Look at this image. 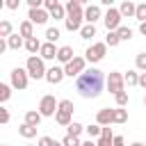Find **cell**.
Here are the masks:
<instances>
[{
  "instance_id": "cell-19",
  "label": "cell",
  "mask_w": 146,
  "mask_h": 146,
  "mask_svg": "<svg viewBox=\"0 0 146 146\" xmlns=\"http://www.w3.org/2000/svg\"><path fill=\"white\" fill-rule=\"evenodd\" d=\"M41 46H43V43H41L36 36L25 39V50H27V52H32V55H34V52H39V50H41Z\"/></svg>"
},
{
  "instance_id": "cell-51",
  "label": "cell",
  "mask_w": 146,
  "mask_h": 146,
  "mask_svg": "<svg viewBox=\"0 0 146 146\" xmlns=\"http://www.w3.org/2000/svg\"><path fill=\"white\" fill-rule=\"evenodd\" d=\"M130 146H144V144H141V141H132Z\"/></svg>"
},
{
  "instance_id": "cell-28",
  "label": "cell",
  "mask_w": 146,
  "mask_h": 146,
  "mask_svg": "<svg viewBox=\"0 0 146 146\" xmlns=\"http://www.w3.org/2000/svg\"><path fill=\"white\" fill-rule=\"evenodd\" d=\"M84 132L89 135V139H94V137H100V132H103V125H98V123H94V125H87V128H84Z\"/></svg>"
},
{
  "instance_id": "cell-42",
  "label": "cell",
  "mask_w": 146,
  "mask_h": 146,
  "mask_svg": "<svg viewBox=\"0 0 146 146\" xmlns=\"http://www.w3.org/2000/svg\"><path fill=\"white\" fill-rule=\"evenodd\" d=\"M100 137H105V139H114V135H112V128H110V125H103V132H100Z\"/></svg>"
},
{
  "instance_id": "cell-46",
  "label": "cell",
  "mask_w": 146,
  "mask_h": 146,
  "mask_svg": "<svg viewBox=\"0 0 146 146\" xmlns=\"http://www.w3.org/2000/svg\"><path fill=\"white\" fill-rule=\"evenodd\" d=\"M112 144H114V146H123V144H125V139H123L121 135H116V137L112 139Z\"/></svg>"
},
{
  "instance_id": "cell-7",
  "label": "cell",
  "mask_w": 146,
  "mask_h": 146,
  "mask_svg": "<svg viewBox=\"0 0 146 146\" xmlns=\"http://www.w3.org/2000/svg\"><path fill=\"white\" fill-rule=\"evenodd\" d=\"M121 11L119 9H114V7H110L107 11H105V16H103V23H105V27H107V32H114V30H119L121 27Z\"/></svg>"
},
{
  "instance_id": "cell-32",
  "label": "cell",
  "mask_w": 146,
  "mask_h": 146,
  "mask_svg": "<svg viewBox=\"0 0 146 146\" xmlns=\"http://www.w3.org/2000/svg\"><path fill=\"white\" fill-rule=\"evenodd\" d=\"M135 18H137L139 23H146V2H139V5H137V14H135Z\"/></svg>"
},
{
  "instance_id": "cell-38",
  "label": "cell",
  "mask_w": 146,
  "mask_h": 146,
  "mask_svg": "<svg viewBox=\"0 0 146 146\" xmlns=\"http://www.w3.org/2000/svg\"><path fill=\"white\" fill-rule=\"evenodd\" d=\"M114 98H116V105H119V107H125L128 100H130V98H128V91H119Z\"/></svg>"
},
{
  "instance_id": "cell-43",
  "label": "cell",
  "mask_w": 146,
  "mask_h": 146,
  "mask_svg": "<svg viewBox=\"0 0 146 146\" xmlns=\"http://www.w3.org/2000/svg\"><path fill=\"white\" fill-rule=\"evenodd\" d=\"M27 5H30V9H39V7H43V0H25Z\"/></svg>"
},
{
  "instance_id": "cell-45",
  "label": "cell",
  "mask_w": 146,
  "mask_h": 146,
  "mask_svg": "<svg viewBox=\"0 0 146 146\" xmlns=\"http://www.w3.org/2000/svg\"><path fill=\"white\" fill-rule=\"evenodd\" d=\"M98 146H114L112 144V139H105V137H98V141H96Z\"/></svg>"
},
{
  "instance_id": "cell-48",
  "label": "cell",
  "mask_w": 146,
  "mask_h": 146,
  "mask_svg": "<svg viewBox=\"0 0 146 146\" xmlns=\"http://www.w3.org/2000/svg\"><path fill=\"white\" fill-rule=\"evenodd\" d=\"M139 32H141V34L146 36V23H139Z\"/></svg>"
},
{
  "instance_id": "cell-49",
  "label": "cell",
  "mask_w": 146,
  "mask_h": 146,
  "mask_svg": "<svg viewBox=\"0 0 146 146\" xmlns=\"http://www.w3.org/2000/svg\"><path fill=\"white\" fill-rule=\"evenodd\" d=\"M82 146H98L96 141H91V139H87V141H82Z\"/></svg>"
},
{
  "instance_id": "cell-1",
  "label": "cell",
  "mask_w": 146,
  "mask_h": 146,
  "mask_svg": "<svg viewBox=\"0 0 146 146\" xmlns=\"http://www.w3.org/2000/svg\"><path fill=\"white\" fill-rule=\"evenodd\" d=\"M105 82H107V80H105L103 71H98V68H87L84 73L78 75L75 89H78V94H80L82 98H96V96L103 91Z\"/></svg>"
},
{
  "instance_id": "cell-15",
  "label": "cell",
  "mask_w": 146,
  "mask_h": 146,
  "mask_svg": "<svg viewBox=\"0 0 146 146\" xmlns=\"http://www.w3.org/2000/svg\"><path fill=\"white\" fill-rule=\"evenodd\" d=\"M119 11H121V16H123V18H130V16H135V14H137V5H135L132 0H123V2H121V7H119Z\"/></svg>"
},
{
  "instance_id": "cell-8",
  "label": "cell",
  "mask_w": 146,
  "mask_h": 146,
  "mask_svg": "<svg viewBox=\"0 0 146 146\" xmlns=\"http://www.w3.org/2000/svg\"><path fill=\"white\" fill-rule=\"evenodd\" d=\"M57 110H59V100H55V96L46 94V96L41 98V103H39V112H41L43 116H55Z\"/></svg>"
},
{
  "instance_id": "cell-44",
  "label": "cell",
  "mask_w": 146,
  "mask_h": 146,
  "mask_svg": "<svg viewBox=\"0 0 146 146\" xmlns=\"http://www.w3.org/2000/svg\"><path fill=\"white\" fill-rule=\"evenodd\" d=\"M5 5H7V9H18L21 0H5Z\"/></svg>"
},
{
  "instance_id": "cell-33",
  "label": "cell",
  "mask_w": 146,
  "mask_h": 146,
  "mask_svg": "<svg viewBox=\"0 0 146 146\" xmlns=\"http://www.w3.org/2000/svg\"><path fill=\"white\" fill-rule=\"evenodd\" d=\"M135 66H137V71H144L146 73V52H139L135 57Z\"/></svg>"
},
{
  "instance_id": "cell-9",
  "label": "cell",
  "mask_w": 146,
  "mask_h": 146,
  "mask_svg": "<svg viewBox=\"0 0 146 146\" xmlns=\"http://www.w3.org/2000/svg\"><path fill=\"white\" fill-rule=\"evenodd\" d=\"M84 66H87V59L75 55V57H73V59H71V62L64 66V73H66L68 78H78L80 73H84Z\"/></svg>"
},
{
  "instance_id": "cell-39",
  "label": "cell",
  "mask_w": 146,
  "mask_h": 146,
  "mask_svg": "<svg viewBox=\"0 0 146 146\" xmlns=\"http://www.w3.org/2000/svg\"><path fill=\"white\" fill-rule=\"evenodd\" d=\"M59 110H64V112H71V114H73V100H68V98L59 100Z\"/></svg>"
},
{
  "instance_id": "cell-29",
  "label": "cell",
  "mask_w": 146,
  "mask_h": 146,
  "mask_svg": "<svg viewBox=\"0 0 146 146\" xmlns=\"http://www.w3.org/2000/svg\"><path fill=\"white\" fill-rule=\"evenodd\" d=\"M0 36L2 39H9L11 36V23L9 21H0Z\"/></svg>"
},
{
  "instance_id": "cell-4",
  "label": "cell",
  "mask_w": 146,
  "mask_h": 146,
  "mask_svg": "<svg viewBox=\"0 0 146 146\" xmlns=\"http://www.w3.org/2000/svg\"><path fill=\"white\" fill-rule=\"evenodd\" d=\"M105 52H107V43H105V41H98V43H94V46H89V48H87L84 59H87V62H91V64H98V62L105 57Z\"/></svg>"
},
{
  "instance_id": "cell-22",
  "label": "cell",
  "mask_w": 146,
  "mask_h": 146,
  "mask_svg": "<svg viewBox=\"0 0 146 146\" xmlns=\"http://www.w3.org/2000/svg\"><path fill=\"white\" fill-rule=\"evenodd\" d=\"M7 46H9L11 50H18V48H23V46H25V41H23V36H18V34H11V36L7 39Z\"/></svg>"
},
{
  "instance_id": "cell-54",
  "label": "cell",
  "mask_w": 146,
  "mask_h": 146,
  "mask_svg": "<svg viewBox=\"0 0 146 146\" xmlns=\"http://www.w3.org/2000/svg\"><path fill=\"white\" fill-rule=\"evenodd\" d=\"M144 105H146V96H144Z\"/></svg>"
},
{
  "instance_id": "cell-35",
  "label": "cell",
  "mask_w": 146,
  "mask_h": 146,
  "mask_svg": "<svg viewBox=\"0 0 146 146\" xmlns=\"http://www.w3.org/2000/svg\"><path fill=\"white\" fill-rule=\"evenodd\" d=\"M62 144H64V146H82L80 137H73V135H66V137L62 139Z\"/></svg>"
},
{
  "instance_id": "cell-14",
  "label": "cell",
  "mask_w": 146,
  "mask_h": 146,
  "mask_svg": "<svg viewBox=\"0 0 146 146\" xmlns=\"http://www.w3.org/2000/svg\"><path fill=\"white\" fill-rule=\"evenodd\" d=\"M73 57H75V55H73V48H71V46H62V48L57 50V62L64 64V66H66Z\"/></svg>"
},
{
  "instance_id": "cell-55",
  "label": "cell",
  "mask_w": 146,
  "mask_h": 146,
  "mask_svg": "<svg viewBox=\"0 0 146 146\" xmlns=\"http://www.w3.org/2000/svg\"><path fill=\"white\" fill-rule=\"evenodd\" d=\"M2 146H7V144H2Z\"/></svg>"
},
{
  "instance_id": "cell-23",
  "label": "cell",
  "mask_w": 146,
  "mask_h": 146,
  "mask_svg": "<svg viewBox=\"0 0 146 146\" xmlns=\"http://www.w3.org/2000/svg\"><path fill=\"white\" fill-rule=\"evenodd\" d=\"M80 36H82V39H91V36H96V25H94V23H87V25H82V30H80Z\"/></svg>"
},
{
  "instance_id": "cell-50",
  "label": "cell",
  "mask_w": 146,
  "mask_h": 146,
  "mask_svg": "<svg viewBox=\"0 0 146 146\" xmlns=\"http://www.w3.org/2000/svg\"><path fill=\"white\" fill-rule=\"evenodd\" d=\"M112 2L114 0H100V5H107V7H112Z\"/></svg>"
},
{
  "instance_id": "cell-21",
  "label": "cell",
  "mask_w": 146,
  "mask_h": 146,
  "mask_svg": "<svg viewBox=\"0 0 146 146\" xmlns=\"http://www.w3.org/2000/svg\"><path fill=\"white\" fill-rule=\"evenodd\" d=\"M55 121H57L59 125H71V123H73V121H71V112H64V110H57Z\"/></svg>"
},
{
  "instance_id": "cell-6",
  "label": "cell",
  "mask_w": 146,
  "mask_h": 146,
  "mask_svg": "<svg viewBox=\"0 0 146 146\" xmlns=\"http://www.w3.org/2000/svg\"><path fill=\"white\" fill-rule=\"evenodd\" d=\"M105 87H107V91L110 94H119V91H123V87H125V78H123V73H119V71H112L110 75H107V82H105Z\"/></svg>"
},
{
  "instance_id": "cell-10",
  "label": "cell",
  "mask_w": 146,
  "mask_h": 146,
  "mask_svg": "<svg viewBox=\"0 0 146 146\" xmlns=\"http://www.w3.org/2000/svg\"><path fill=\"white\" fill-rule=\"evenodd\" d=\"M27 18H30L34 25H43V23H48V18H50V11H48V9H43V7H39V9H30Z\"/></svg>"
},
{
  "instance_id": "cell-27",
  "label": "cell",
  "mask_w": 146,
  "mask_h": 146,
  "mask_svg": "<svg viewBox=\"0 0 146 146\" xmlns=\"http://www.w3.org/2000/svg\"><path fill=\"white\" fill-rule=\"evenodd\" d=\"M68 128V135H73V137H80L82 132H84V125L82 123H78V121H73L71 125H66Z\"/></svg>"
},
{
  "instance_id": "cell-2",
  "label": "cell",
  "mask_w": 146,
  "mask_h": 146,
  "mask_svg": "<svg viewBox=\"0 0 146 146\" xmlns=\"http://www.w3.org/2000/svg\"><path fill=\"white\" fill-rule=\"evenodd\" d=\"M82 21H84V9L78 0H68L66 2V18L64 25L68 32H80L82 30Z\"/></svg>"
},
{
  "instance_id": "cell-56",
  "label": "cell",
  "mask_w": 146,
  "mask_h": 146,
  "mask_svg": "<svg viewBox=\"0 0 146 146\" xmlns=\"http://www.w3.org/2000/svg\"><path fill=\"white\" fill-rule=\"evenodd\" d=\"M144 146H146V144H144Z\"/></svg>"
},
{
  "instance_id": "cell-5",
  "label": "cell",
  "mask_w": 146,
  "mask_h": 146,
  "mask_svg": "<svg viewBox=\"0 0 146 146\" xmlns=\"http://www.w3.org/2000/svg\"><path fill=\"white\" fill-rule=\"evenodd\" d=\"M27 82H30V73H27V68L16 66V68L11 71V87L18 89V91H23V89H27Z\"/></svg>"
},
{
  "instance_id": "cell-20",
  "label": "cell",
  "mask_w": 146,
  "mask_h": 146,
  "mask_svg": "<svg viewBox=\"0 0 146 146\" xmlns=\"http://www.w3.org/2000/svg\"><path fill=\"white\" fill-rule=\"evenodd\" d=\"M18 135H21V137H25V139H32V137H36V128L23 121V125L18 128Z\"/></svg>"
},
{
  "instance_id": "cell-17",
  "label": "cell",
  "mask_w": 146,
  "mask_h": 146,
  "mask_svg": "<svg viewBox=\"0 0 146 146\" xmlns=\"http://www.w3.org/2000/svg\"><path fill=\"white\" fill-rule=\"evenodd\" d=\"M18 34H21L23 39L34 36V23H32V21H23V23L18 25Z\"/></svg>"
},
{
  "instance_id": "cell-3",
  "label": "cell",
  "mask_w": 146,
  "mask_h": 146,
  "mask_svg": "<svg viewBox=\"0 0 146 146\" xmlns=\"http://www.w3.org/2000/svg\"><path fill=\"white\" fill-rule=\"evenodd\" d=\"M25 68H27V73H30V78H34V80H41V78H46V66H43V59L41 57H36V55H30L27 57V64H25Z\"/></svg>"
},
{
  "instance_id": "cell-18",
  "label": "cell",
  "mask_w": 146,
  "mask_h": 146,
  "mask_svg": "<svg viewBox=\"0 0 146 146\" xmlns=\"http://www.w3.org/2000/svg\"><path fill=\"white\" fill-rule=\"evenodd\" d=\"M41 119H43V114H41V112H36V110L25 112V123H30V125H34V128H39Z\"/></svg>"
},
{
  "instance_id": "cell-53",
  "label": "cell",
  "mask_w": 146,
  "mask_h": 146,
  "mask_svg": "<svg viewBox=\"0 0 146 146\" xmlns=\"http://www.w3.org/2000/svg\"><path fill=\"white\" fill-rule=\"evenodd\" d=\"M25 146H34V144H25Z\"/></svg>"
},
{
  "instance_id": "cell-41",
  "label": "cell",
  "mask_w": 146,
  "mask_h": 146,
  "mask_svg": "<svg viewBox=\"0 0 146 146\" xmlns=\"http://www.w3.org/2000/svg\"><path fill=\"white\" fill-rule=\"evenodd\" d=\"M57 5H59V0H43V9H48V11H52Z\"/></svg>"
},
{
  "instance_id": "cell-52",
  "label": "cell",
  "mask_w": 146,
  "mask_h": 146,
  "mask_svg": "<svg viewBox=\"0 0 146 146\" xmlns=\"http://www.w3.org/2000/svg\"><path fill=\"white\" fill-rule=\"evenodd\" d=\"M78 2H80V5H87V2H89V0H78Z\"/></svg>"
},
{
  "instance_id": "cell-37",
  "label": "cell",
  "mask_w": 146,
  "mask_h": 146,
  "mask_svg": "<svg viewBox=\"0 0 146 146\" xmlns=\"http://www.w3.org/2000/svg\"><path fill=\"white\" fill-rule=\"evenodd\" d=\"M46 39H48L50 43H55V41L59 39V30H57V27H48V30H46Z\"/></svg>"
},
{
  "instance_id": "cell-12",
  "label": "cell",
  "mask_w": 146,
  "mask_h": 146,
  "mask_svg": "<svg viewBox=\"0 0 146 146\" xmlns=\"http://www.w3.org/2000/svg\"><path fill=\"white\" fill-rule=\"evenodd\" d=\"M96 123H98V125H110V123H114V110H110V107L98 110V114H96Z\"/></svg>"
},
{
  "instance_id": "cell-36",
  "label": "cell",
  "mask_w": 146,
  "mask_h": 146,
  "mask_svg": "<svg viewBox=\"0 0 146 146\" xmlns=\"http://www.w3.org/2000/svg\"><path fill=\"white\" fill-rule=\"evenodd\" d=\"M36 146H64L62 141H55L52 137H41L39 141H36Z\"/></svg>"
},
{
  "instance_id": "cell-25",
  "label": "cell",
  "mask_w": 146,
  "mask_h": 146,
  "mask_svg": "<svg viewBox=\"0 0 146 146\" xmlns=\"http://www.w3.org/2000/svg\"><path fill=\"white\" fill-rule=\"evenodd\" d=\"M105 43H107L110 48L119 46V43H121V39H119V32H116V30H114V32H107V36H105Z\"/></svg>"
},
{
  "instance_id": "cell-24",
  "label": "cell",
  "mask_w": 146,
  "mask_h": 146,
  "mask_svg": "<svg viewBox=\"0 0 146 146\" xmlns=\"http://www.w3.org/2000/svg\"><path fill=\"white\" fill-rule=\"evenodd\" d=\"M123 78H125V84L128 87H137L139 84V73L137 71H128V73H123Z\"/></svg>"
},
{
  "instance_id": "cell-47",
  "label": "cell",
  "mask_w": 146,
  "mask_h": 146,
  "mask_svg": "<svg viewBox=\"0 0 146 146\" xmlns=\"http://www.w3.org/2000/svg\"><path fill=\"white\" fill-rule=\"evenodd\" d=\"M139 87L146 89V73H139Z\"/></svg>"
},
{
  "instance_id": "cell-26",
  "label": "cell",
  "mask_w": 146,
  "mask_h": 146,
  "mask_svg": "<svg viewBox=\"0 0 146 146\" xmlns=\"http://www.w3.org/2000/svg\"><path fill=\"white\" fill-rule=\"evenodd\" d=\"M125 121H128V110L116 107L114 110V123H125Z\"/></svg>"
},
{
  "instance_id": "cell-34",
  "label": "cell",
  "mask_w": 146,
  "mask_h": 146,
  "mask_svg": "<svg viewBox=\"0 0 146 146\" xmlns=\"http://www.w3.org/2000/svg\"><path fill=\"white\" fill-rule=\"evenodd\" d=\"M66 16V7H62V5H57L52 11H50V18H55V21H59V18H64Z\"/></svg>"
},
{
  "instance_id": "cell-30",
  "label": "cell",
  "mask_w": 146,
  "mask_h": 146,
  "mask_svg": "<svg viewBox=\"0 0 146 146\" xmlns=\"http://www.w3.org/2000/svg\"><path fill=\"white\" fill-rule=\"evenodd\" d=\"M116 32H119V39H121V41H130V39H132V30L125 27V25H121Z\"/></svg>"
},
{
  "instance_id": "cell-13",
  "label": "cell",
  "mask_w": 146,
  "mask_h": 146,
  "mask_svg": "<svg viewBox=\"0 0 146 146\" xmlns=\"http://www.w3.org/2000/svg\"><path fill=\"white\" fill-rule=\"evenodd\" d=\"M57 50H59V48H55V43L46 41V43L41 46V50H39V57H41V59H57Z\"/></svg>"
},
{
  "instance_id": "cell-31",
  "label": "cell",
  "mask_w": 146,
  "mask_h": 146,
  "mask_svg": "<svg viewBox=\"0 0 146 146\" xmlns=\"http://www.w3.org/2000/svg\"><path fill=\"white\" fill-rule=\"evenodd\" d=\"M11 96V84H0V103H7Z\"/></svg>"
},
{
  "instance_id": "cell-40",
  "label": "cell",
  "mask_w": 146,
  "mask_h": 146,
  "mask_svg": "<svg viewBox=\"0 0 146 146\" xmlns=\"http://www.w3.org/2000/svg\"><path fill=\"white\" fill-rule=\"evenodd\" d=\"M9 119H11L9 116V110L7 107H0V123H9Z\"/></svg>"
},
{
  "instance_id": "cell-16",
  "label": "cell",
  "mask_w": 146,
  "mask_h": 146,
  "mask_svg": "<svg viewBox=\"0 0 146 146\" xmlns=\"http://www.w3.org/2000/svg\"><path fill=\"white\" fill-rule=\"evenodd\" d=\"M100 16H103V14H100V7H98V5H89V7L84 9V21H87V23H96Z\"/></svg>"
},
{
  "instance_id": "cell-11",
  "label": "cell",
  "mask_w": 146,
  "mask_h": 146,
  "mask_svg": "<svg viewBox=\"0 0 146 146\" xmlns=\"http://www.w3.org/2000/svg\"><path fill=\"white\" fill-rule=\"evenodd\" d=\"M64 78H66V73H64L62 66H52V68H48V73H46V80H48L50 84H59Z\"/></svg>"
}]
</instances>
